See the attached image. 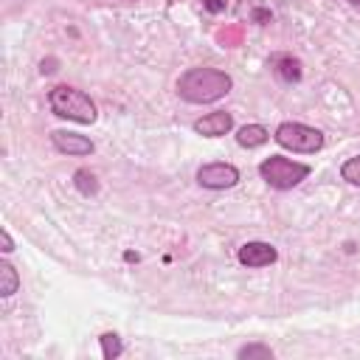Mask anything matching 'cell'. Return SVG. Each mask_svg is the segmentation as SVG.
Listing matches in <instances>:
<instances>
[{"label": "cell", "instance_id": "cell-1", "mask_svg": "<svg viewBox=\"0 0 360 360\" xmlns=\"http://www.w3.org/2000/svg\"><path fill=\"white\" fill-rule=\"evenodd\" d=\"M233 87V79L225 70L217 68H188L177 79V96L188 104H211L228 96Z\"/></svg>", "mask_w": 360, "mask_h": 360}, {"label": "cell", "instance_id": "cell-2", "mask_svg": "<svg viewBox=\"0 0 360 360\" xmlns=\"http://www.w3.org/2000/svg\"><path fill=\"white\" fill-rule=\"evenodd\" d=\"M48 104L53 110V115L59 118H68V121H76V124H93L98 118L96 112V104L87 93L70 87V84H56L48 90Z\"/></svg>", "mask_w": 360, "mask_h": 360}, {"label": "cell", "instance_id": "cell-3", "mask_svg": "<svg viewBox=\"0 0 360 360\" xmlns=\"http://www.w3.org/2000/svg\"><path fill=\"white\" fill-rule=\"evenodd\" d=\"M309 166L307 163H298L292 158H284V155H270L259 163V174L262 180L276 188V191H287V188H295L301 180L309 177Z\"/></svg>", "mask_w": 360, "mask_h": 360}, {"label": "cell", "instance_id": "cell-4", "mask_svg": "<svg viewBox=\"0 0 360 360\" xmlns=\"http://www.w3.org/2000/svg\"><path fill=\"white\" fill-rule=\"evenodd\" d=\"M273 141L290 152H298V155H312L323 146V132L315 129V127H307V124H298V121H284L276 127L273 132Z\"/></svg>", "mask_w": 360, "mask_h": 360}, {"label": "cell", "instance_id": "cell-5", "mask_svg": "<svg viewBox=\"0 0 360 360\" xmlns=\"http://www.w3.org/2000/svg\"><path fill=\"white\" fill-rule=\"evenodd\" d=\"M197 183L202 188H211V191H225V188H233L239 183V169L233 163H202L197 169Z\"/></svg>", "mask_w": 360, "mask_h": 360}, {"label": "cell", "instance_id": "cell-6", "mask_svg": "<svg viewBox=\"0 0 360 360\" xmlns=\"http://www.w3.org/2000/svg\"><path fill=\"white\" fill-rule=\"evenodd\" d=\"M236 259H239V264H245V267H267V264H273L276 259H278V250L270 245V242H245L242 248H239V253H236Z\"/></svg>", "mask_w": 360, "mask_h": 360}, {"label": "cell", "instance_id": "cell-7", "mask_svg": "<svg viewBox=\"0 0 360 360\" xmlns=\"http://www.w3.org/2000/svg\"><path fill=\"white\" fill-rule=\"evenodd\" d=\"M51 143L62 155H90L96 149L90 138H84L79 132H68V129H53L51 132Z\"/></svg>", "mask_w": 360, "mask_h": 360}, {"label": "cell", "instance_id": "cell-8", "mask_svg": "<svg viewBox=\"0 0 360 360\" xmlns=\"http://www.w3.org/2000/svg\"><path fill=\"white\" fill-rule=\"evenodd\" d=\"M233 127V115L225 112V110H214L202 118L194 121V132L202 135V138H219V135H228Z\"/></svg>", "mask_w": 360, "mask_h": 360}, {"label": "cell", "instance_id": "cell-9", "mask_svg": "<svg viewBox=\"0 0 360 360\" xmlns=\"http://www.w3.org/2000/svg\"><path fill=\"white\" fill-rule=\"evenodd\" d=\"M267 141H270V132H267V127H262V124H245V127L236 129V143L245 146V149H259V146H264Z\"/></svg>", "mask_w": 360, "mask_h": 360}, {"label": "cell", "instance_id": "cell-10", "mask_svg": "<svg viewBox=\"0 0 360 360\" xmlns=\"http://www.w3.org/2000/svg\"><path fill=\"white\" fill-rule=\"evenodd\" d=\"M270 65H273V73L281 82H298L301 79V62L295 56H290V53H276L270 59Z\"/></svg>", "mask_w": 360, "mask_h": 360}, {"label": "cell", "instance_id": "cell-11", "mask_svg": "<svg viewBox=\"0 0 360 360\" xmlns=\"http://www.w3.org/2000/svg\"><path fill=\"white\" fill-rule=\"evenodd\" d=\"M17 287H20V276H17L14 264L0 262V295L3 298H11L17 292Z\"/></svg>", "mask_w": 360, "mask_h": 360}, {"label": "cell", "instance_id": "cell-12", "mask_svg": "<svg viewBox=\"0 0 360 360\" xmlns=\"http://www.w3.org/2000/svg\"><path fill=\"white\" fill-rule=\"evenodd\" d=\"M73 186H76L84 197H90V194L98 191V180H96V174H93L90 169H76V174H73Z\"/></svg>", "mask_w": 360, "mask_h": 360}, {"label": "cell", "instance_id": "cell-13", "mask_svg": "<svg viewBox=\"0 0 360 360\" xmlns=\"http://www.w3.org/2000/svg\"><path fill=\"white\" fill-rule=\"evenodd\" d=\"M98 340H101V354H104L107 360H115V357L124 352V343H121V338H118L115 332H104Z\"/></svg>", "mask_w": 360, "mask_h": 360}, {"label": "cell", "instance_id": "cell-14", "mask_svg": "<svg viewBox=\"0 0 360 360\" xmlns=\"http://www.w3.org/2000/svg\"><path fill=\"white\" fill-rule=\"evenodd\" d=\"M239 360H250V357H262V360H270L273 357V349L264 346V343H245L239 352H236Z\"/></svg>", "mask_w": 360, "mask_h": 360}, {"label": "cell", "instance_id": "cell-15", "mask_svg": "<svg viewBox=\"0 0 360 360\" xmlns=\"http://www.w3.org/2000/svg\"><path fill=\"white\" fill-rule=\"evenodd\" d=\"M340 177H343L346 183H352V186H360V155L343 160V166H340Z\"/></svg>", "mask_w": 360, "mask_h": 360}, {"label": "cell", "instance_id": "cell-16", "mask_svg": "<svg viewBox=\"0 0 360 360\" xmlns=\"http://www.w3.org/2000/svg\"><path fill=\"white\" fill-rule=\"evenodd\" d=\"M0 245H3V248H0L3 253H11V250H14V242H11V233H8L6 228L0 231Z\"/></svg>", "mask_w": 360, "mask_h": 360}, {"label": "cell", "instance_id": "cell-17", "mask_svg": "<svg viewBox=\"0 0 360 360\" xmlns=\"http://www.w3.org/2000/svg\"><path fill=\"white\" fill-rule=\"evenodd\" d=\"M205 8L217 14V11H222V8H225V0H205Z\"/></svg>", "mask_w": 360, "mask_h": 360}, {"label": "cell", "instance_id": "cell-18", "mask_svg": "<svg viewBox=\"0 0 360 360\" xmlns=\"http://www.w3.org/2000/svg\"><path fill=\"white\" fill-rule=\"evenodd\" d=\"M346 3H349L352 8H360V0H346Z\"/></svg>", "mask_w": 360, "mask_h": 360}]
</instances>
